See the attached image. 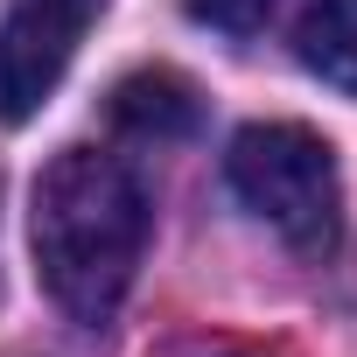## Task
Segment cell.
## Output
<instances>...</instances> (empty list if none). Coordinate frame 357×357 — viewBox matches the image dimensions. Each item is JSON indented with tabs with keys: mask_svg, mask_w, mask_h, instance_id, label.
<instances>
[{
	"mask_svg": "<svg viewBox=\"0 0 357 357\" xmlns=\"http://www.w3.org/2000/svg\"><path fill=\"white\" fill-rule=\"evenodd\" d=\"M294 50L322 84L357 98V0H308L301 29H294Z\"/></svg>",
	"mask_w": 357,
	"mask_h": 357,
	"instance_id": "5",
	"label": "cell"
},
{
	"mask_svg": "<svg viewBox=\"0 0 357 357\" xmlns=\"http://www.w3.org/2000/svg\"><path fill=\"white\" fill-rule=\"evenodd\" d=\"M112 126L119 133H133V140H190L197 126H204V98H197V84L183 77V70H133V77H119L112 84Z\"/></svg>",
	"mask_w": 357,
	"mask_h": 357,
	"instance_id": "4",
	"label": "cell"
},
{
	"mask_svg": "<svg viewBox=\"0 0 357 357\" xmlns=\"http://www.w3.org/2000/svg\"><path fill=\"white\" fill-rule=\"evenodd\" d=\"M218 357H225V350H218Z\"/></svg>",
	"mask_w": 357,
	"mask_h": 357,
	"instance_id": "7",
	"label": "cell"
},
{
	"mask_svg": "<svg viewBox=\"0 0 357 357\" xmlns=\"http://www.w3.org/2000/svg\"><path fill=\"white\" fill-rule=\"evenodd\" d=\"M36 280L70 322H105L147 252V190L105 147H63L29 204Z\"/></svg>",
	"mask_w": 357,
	"mask_h": 357,
	"instance_id": "1",
	"label": "cell"
},
{
	"mask_svg": "<svg viewBox=\"0 0 357 357\" xmlns=\"http://www.w3.org/2000/svg\"><path fill=\"white\" fill-rule=\"evenodd\" d=\"M98 15H105V0H15L8 36H0V112L15 126L43 112V98L63 84Z\"/></svg>",
	"mask_w": 357,
	"mask_h": 357,
	"instance_id": "3",
	"label": "cell"
},
{
	"mask_svg": "<svg viewBox=\"0 0 357 357\" xmlns=\"http://www.w3.org/2000/svg\"><path fill=\"white\" fill-rule=\"evenodd\" d=\"M225 175H231V197L266 231H280L294 252H329L336 245L343 175H336V154H329L322 133H308L294 119H259L231 140Z\"/></svg>",
	"mask_w": 357,
	"mask_h": 357,
	"instance_id": "2",
	"label": "cell"
},
{
	"mask_svg": "<svg viewBox=\"0 0 357 357\" xmlns=\"http://www.w3.org/2000/svg\"><path fill=\"white\" fill-rule=\"evenodd\" d=\"M273 15V0H190V22L218 29V36H259Z\"/></svg>",
	"mask_w": 357,
	"mask_h": 357,
	"instance_id": "6",
	"label": "cell"
}]
</instances>
